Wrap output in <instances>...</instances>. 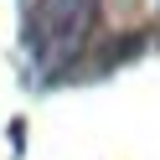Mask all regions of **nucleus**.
<instances>
[{
	"label": "nucleus",
	"instance_id": "1",
	"mask_svg": "<svg viewBox=\"0 0 160 160\" xmlns=\"http://www.w3.org/2000/svg\"><path fill=\"white\" fill-rule=\"evenodd\" d=\"M98 31V0H31L26 47L42 67H67Z\"/></svg>",
	"mask_w": 160,
	"mask_h": 160
}]
</instances>
